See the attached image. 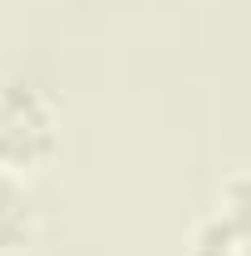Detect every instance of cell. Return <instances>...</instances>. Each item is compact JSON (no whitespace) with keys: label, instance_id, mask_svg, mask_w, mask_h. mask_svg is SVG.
Returning a JSON list of instances; mask_svg holds the SVG:
<instances>
[{"label":"cell","instance_id":"obj_1","mask_svg":"<svg viewBox=\"0 0 251 256\" xmlns=\"http://www.w3.org/2000/svg\"><path fill=\"white\" fill-rule=\"evenodd\" d=\"M60 114L44 89L30 79H5L0 84V168L34 178L40 168L60 158Z\"/></svg>","mask_w":251,"mask_h":256},{"label":"cell","instance_id":"obj_2","mask_svg":"<svg viewBox=\"0 0 251 256\" xmlns=\"http://www.w3.org/2000/svg\"><path fill=\"white\" fill-rule=\"evenodd\" d=\"M40 232H44V212L40 197L30 192V178L0 168V256L34 252Z\"/></svg>","mask_w":251,"mask_h":256},{"label":"cell","instance_id":"obj_3","mask_svg":"<svg viewBox=\"0 0 251 256\" xmlns=\"http://www.w3.org/2000/svg\"><path fill=\"white\" fill-rule=\"evenodd\" d=\"M246 246L251 242L222 217L217 207L202 212V217L192 222V232H188V256H246Z\"/></svg>","mask_w":251,"mask_h":256},{"label":"cell","instance_id":"obj_4","mask_svg":"<svg viewBox=\"0 0 251 256\" xmlns=\"http://www.w3.org/2000/svg\"><path fill=\"white\" fill-rule=\"evenodd\" d=\"M217 212L251 242V168H246V172L222 178V188H217Z\"/></svg>","mask_w":251,"mask_h":256}]
</instances>
